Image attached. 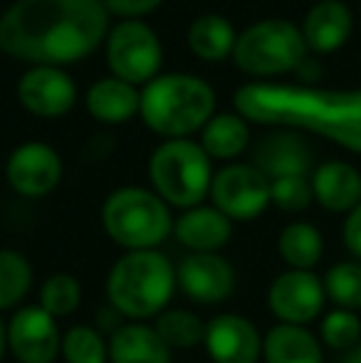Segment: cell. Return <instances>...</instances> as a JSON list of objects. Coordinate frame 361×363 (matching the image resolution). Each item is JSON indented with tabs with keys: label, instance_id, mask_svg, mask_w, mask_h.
<instances>
[{
	"label": "cell",
	"instance_id": "13",
	"mask_svg": "<svg viewBox=\"0 0 361 363\" xmlns=\"http://www.w3.org/2000/svg\"><path fill=\"white\" fill-rule=\"evenodd\" d=\"M176 287L196 304H223L235 291V269L218 252H191L176 267Z\"/></svg>",
	"mask_w": 361,
	"mask_h": 363
},
{
	"label": "cell",
	"instance_id": "3",
	"mask_svg": "<svg viewBox=\"0 0 361 363\" xmlns=\"http://www.w3.org/2000/svg\"><path fill=\"white\" fill-rule=\"evenodd\" d=\"M106 301L129 321L156 319L176 291V267L159 250L124 252L106 274Z\"/></svg>",
	"mask_w": 361,
	"mask_h": 363
},
{
	"label": "cell",
	"instance_id": "6",
	"mask_svg": "<svg viewBox=\"0 0 361 363\" xmlns=\"http://www.w3.org/2000/svg\"><path fill=\"white\" fill-rule=\"evenodd\" d=\"M213 158L193 139H169L149 158L151 191L169 208L188 211L211 196Z\"/></svg>",
	"mask_w": 361,
	"mask_h": 363
},
{
	"label": "cell",
	"instance_id": "31",
	"mask_svg": "<svg viewBox=\"0 0 361 363\" xmlns=\"http://www.w3.org/2000/svg\"><path fill=\"white\" fill-rule=\"evenodd\" d=\"M319 341L332 351H352L361 344V319L357 311L337 309L322 316L319 321Z\"/></svg>",
	"mask_w": 361,
	"mask_h": 363
},
{
	"label": "cell",
	"instance_id": "22",
	"mask_svg": "<svg viewBox=\"0 0 361 363\" xmlns=\"http://www.w3.org/2000/svg\"><path fill=\"white\" fill-rule=\"evenodd\" d=\"M262 359L265 363H324V349L307 326L274 324L262 336Z\"/></svg>",
	"mask_w": 361,
	"mask_h": 363
},
{
	"label": "cell",
	"instance_id": "4",
	"mask_svg": "<svg viewBox=\"0 0 361 363\" xmlns=\"http://www.w3.org/2000/svg\"><path fill=\"white\" fill-rule=\"evenodd\" d=\"M216 114V91L193 74H159L141 89L139 116L154 134L169 139H191Z\"/></svg>",
	"mask_w": 361,
	"mask_h": 363
},
{
	"label": "cell",
	"instance_id": "10",
	"mask_svg": "<svg viewBox=\"0 0 361 363\" xmlns=\"http://www.w3.org/2000/svg\"><path fill=\"white\" fill-rule=\"evenodd\" d=\"M324 304H327L324 282L314 272L287 269L277 274L267 289V306L279 324H312L322 316Z\"/></svg>",
	"mask_w": 361,
	"mask_h": 363
},
{
	"label": "cell",
	"instance_id": "2",
	"mask_svg": "<svg viewBox=\"0 0 361 363\" xmlns=\"http://www.w3.org/2000/svg\"><path fill=\"white\" fill-rule=\"evenodd\" d=\"M245 121L289 131H309L332 144L361 153V86L319 89L309 84L250 82L233 96Z\"/></svg>",
	"mask_w": 361,
	"mask_h": 363
},
{
	"label": "cell",
	"instance_id": "28",
	"mask_svg": "<svg viewBox=\"0 0 361 363\" xmlns=\"http://www.w3.org/2000/svg\"><path fill=\"white\" fill-rule=\"evenodd\" d=\"M82 304V287L79 279L70 272H55L40 284L38 291V306H43L50 316L65 319L72 316Z\"/></svg>",
	"mask_w": 361,
	"mask_h": 363
},
{
	"label": "cell",
	"instance_id": "7",
	"mask_svg": "<svg viewBox=\"0 0 361 363\" xmlns=\"http://www.w3.org/2000/svg\"><path fill=\"white\" fill-rule=\"evenodd\" d=\"M307 43L302 30L289 20H260L245 28L235 40L233 62L250 77H277L297 72L307 60Z\"/></svg>",
	"mask_w": 361,
	"mask_h": 363
},
{
	"label": "cell",
	"instance_id": "23",
	"mask_svg": "<svg viewBox=\"0 0 361 363\" xmlns=\"http://www.w3.org/2000/svg\"><path fill=\"white\" fill-rule=\"evenodd\" d=\"M188 48L203 62H223V60L233 57L235 50L238 33L228 18L218 13L198 15L191 25H188Z\"/></svg>",
	"mask_w": 361,
	"mask_h": 363
},
{
	"label": "cell",
	"instance_id": "24",
	"mask_svg": "<svg viewBox=\"0 0 361 363\" xmlns=\"http://www.w3.org/2000/svg\"><path fill=\"white\" fill-rule=\"evenodd\" d=\"M203 151L213 161H233L250 146V126L240 114H213L201 129Z\"/></svg>",
	"mask_w": 361,
	"mask_h": 363
},
{
	"label": "cell",
	"instance_id": "32",
	"mask_svg": "<svg viewBox=\"0 0 361 363\" xmlns=\"http://www.w3.org/2000/svg\"><path fill=\"white\" fill-rule=\"evenodd\" d=\"M270 201L282 213H304L314 203L312 183L304 176H289L270 181Z\"/></svg>",
	"mask_w": 361,
	"mask_h": 363
},
{
	"label": "cell",
	"instance_id": "14",
	"mask_svg": "<svg viewBox=\"0 0 361 363\" xmlns=\"http://www.w3.org/2000/svg\"><path fill=\"white\" fill-rule=\"evenodd\" d=\"M18 99L40 119H60L77 104V84L62 67H30L18 82Z\"/></svg>",
	"mask_w": 361,
	"mask_h": 363
},
{
	"label": "cell",
	"instance_id": "20",
	"mask_svg": "<svg viewBox=\"0 0 361 363\" xmlns=\"http://www.w3.org/2000/svg\"><path fill=\"white\" fill-rule=\"evenodd\" d=\"M171 356L169 344L144 321H126L109 336V363H171Z\"/></svg>",
	"mask_w": 361,
	"mask_h": 363
},
{
	"label": "cell",
	"instance_id": "33",
	"mask_svg": "<svg viewBox=\"0 0 361 363\" xmlns=\"http://www.w3.org/2000/svg\"><path fill=\"white\" fill-rule=\"evenodd\" d=\"M101 3L109 15H119L121 20H141V15H149L164 0H101Z\"/></svg>",
	"mask_w": 361,
	"mask_h": 363
},
{
	"label": "cell",
	"instance_id": "35",
	"mask_svg": "<svg viewBox=\"0 0 361 363\" xmlns=\"http://www.w3.org/2000/svg\"><path fill=\"white\" fill-rule=\"evenodd\" d=\"M5 351H8V329H5V321L0 319V361L5 359Z\"/></svg>",
	"mask_w": 361,
	"mask_h": 363
},
{
	"label": "cell",
	"instance_id": "21",
	"mask_svg": "<svg viewBox=\"0 0 361 363\" xmlns=\"http://www.w3.org/2000/svg\"><path fill=\"white\" fill-rule=\"evenodd\" d=\"M84 104H87L91 119L101 121V124H126L139 114L141 91L124 79L104 77L89 86Z\"/></svg>",
	"mask_w": 361,
	"mask_h": 363
},
{
	"label": "cell",
	"instance_id": "5",
	"mask_svg": "<svg viewBox=\"0 0 361 363\" xmlns=\"http://www.w3.org/2000/svg\"><path fill=\"white\" fill-rule=\"evenodd\" d=\"M171 208L154 191L141 186L116 188L101 206V225L109 240L126 252L159 250L169 235H174Z\"/></svg>",
	"mask_w": 361,
	"mask_h": 363
},
{
	"label": "cell",
	"instance_id": "36",
	"mask_svg": "<svg viewBox=\"0 0 361 363\" xmlns=\"http://www.w3.org/2000/svg\"><path fill=\"white\" fill-rule=\"evenodd\" d=\"M339 363H361V344L357 346V349L347 351V354H344V359Z\"/></svg>",
	"mask_w": 361,
	"mask_h": 363
},
{
	"label": "cell",
	"instance_id": "25",
	"mask_svg": "<svg viewBox=\"0 0 361 363\" xmlns=\"http://www.w3.org/2000/svg\"><path fill=\"white\" fill-rule=\"evenodd\" d=\"M277 252L289 269L314 272V267L322 262L324 238L317 225L297 220V223H289L282 228L277 238Z\"/></svg>",
	"mask_w": 361,
	"mask_h": 363
},
{
	"label": "cell",
	"instance_id": "19",
	"mask_svg": "<svg viewBox=\"0 0 361 363\" xmlns=\"http://www.w3.org/2000/svg\"><path fill=\"white\" fill-rule=\"evenodd\" d=\"M354 30V15L342 0H319L312 5L302 23V38L307 50L317 55H329L339 50Z\"/></svg>",
	"mask_w": 361,
	"mask_h": 363
},
{
	"label": "cell",
	"instance_id": "27",
	"mask_svg": "<svg viewBox=\"0 0 361 363\" xmlns=\"http://www.w3.org/2000/svg\"><path fill=\"white\" fill-rule=\"evenodd\" d=\"M154 329L171 351L193 349L203 344V336H206V324L201 321V316L193 314L191 309H171V306L156 316Z\"/></svg>",
	"mask_w": 361,
	"mask_h": 363
},
{
	"label": "cell",
	"instance_id": "17",
	"mask_svg": "<svg viewBox=\"0 0 361 363\" xmlns=\"http://www.w3.org/2000/svg\"><path fill=\"white\" fill-rule=\"evenodd\" d=\"M174 235L183 247L196 255L221 252L233 238V220L213 206H196L176 218Z\"/></svg>",
	"mask_w": 361,
	"mask_h": 363
},
{
	"label": "cell",
	"instance_id": "16",
	"mask_svg": "<svg viewBox=\"0 0 361 363\" xmlns=\"http://www.w3.org/2000/svg\"><path fill=\"white\" fill-rule=\"evenodd\" d=\"M252 166L267 176L270 181L289 176H304L312 173V151L307 141L289 129L270 134L255 146Z\"/></svg>",
	"mask_w": 361,
	"mask_h": 363
},
{
	"label": "cell",
	"instance_id": "29",
	"mask_svg": "<svg viewBox=\"0 0 361 363\" xmlns=\"http://www.w3.org/2000/svg\"><path fill=\"white\" fill-rule=\"evenodd\" d=\"M324 294L337 309L359 311L361 309V262H337L324 272Z\"/></svg>",
	"mask_w": 361,
	"mask_h": 363
},
{
	"label": "cell",
	"instance_id": "8",
	"mask_svg": "<svg viewBox=\"0 0 361 363\" xmlns=\"http://www.w3.org/2000/svg\"><path fill=\"white\" fill-rule=\"evenodd\" d=\"M104 50L111 77L134 86L156 79L164 62L159 35L144 20H119L106 35Z\"/></svg>",
	"mask_w": 361,
	"mask_h": 363
},
{
	"label": "cell",
	"instance_id": "12",
	"mask_svg": "<svg viewBox=\"0 0 361 363\" xmlns=\"http://www.w3.org/2000/svg\"><path fill=\"white\" fill-rule=\"evenodd\" d=\"M5 178L23 198H45L62 181V158L50 144L28 141L8 156Z\"/></svg>",
	"mask_w": 361,
	"mask_h": 363
},
{
	"label": "cell",
	"instance_id": "30",
	"mask_svg": "<svg viewBox=\"0 0 361 363\" xmlns=\"http://www.w3.org/2000/svg\"><path fill=\"white\" fill-rule=\"evenodd\" d=\"M60 356L65 363H109V339L94 326H70L62 334Z\"/></svg>",
	"mask_w": 361,
	"mask_h": 363
},
{
	"label": "cell",
	"instance_id": "18",
	"mask_svg": "<svg viewBox=\"0 0 361 363\" xmlns=\"http://www.w3.org/2000/svg\"><path fill=\"white\" fill-rule=\"evenodd\" d=\"M314 203L329 213H352L361 203V173L347 161H327L312 171Z\"/></svg>",
	"mask_w": 361,
	"mask_h": 363
},
{
	"label": "cell",
	"instance_id": "9",
	"mask_svg": "<svg viewBox=\"0 0 361 363\" xmlns=\"http://www.w3.org/2000/svg\"><path fill=\"white\" fill-rule=\"evenodd\" d=\"M211 201L233 223L255 220L272 206L270 178L252 163H228L213 176Z\"/></svg>",
	"mask_w": 361,
	"mask_h": 363
},
{
	"label": "cell",
	"instance_id": "11",
	"mask_svg": "<svg viewBox=\"0 0 361 363\" xmlns=\"http://www.w3.org/2000/svg\"><path fill=\"white\" fill-rule=\"evenodd\" d=\"M8 329V351L18 363H55L62 349L57 319L50 316L43 306L28 304L20 306L10 321Z\"/></svg>",
	"mask_w": 361,
	"mask_h": 363
},
{
	"label": "cell",
	"instance_id": "1",
	"mask_svg": "<svg viewBox=\"0 0 361 363\" xmlns=\"http://www.w3.org/2000/svg\"><path fill=\"white\" fill-rule=\"evenodd\" d=\"M101 0H15L0 15V52L33 67L87 60L109 35Z\"/></svg>",
	"mask_w": 361,
	"mask_h": 363
},
{
	"label": "cell",
	"instance_id": "34",
	"mask_svg": "<svg viewBox=\"0 0 361 363\" xmlns=\"http://www.w3.org/2000/svg\"><path fill=\"white\" fill-rule=\"evenodd\" d=\"M342 240H344V247L354 255V259L361 262V203L344 218Z\"/></svg>",
	"mask_w": 361,
	"mask_h": 363
},
{
	"label": "cell",
	"instance_id": "15",
	"mask_svg": "<svg viewBox=\"0 0 361 363\" xmlns=\"http://www.w3.org/2000/svg\"><path fill=\"white\" fill-rule=\"evenodd\" d=\"M213 363H257L262 359V336L243 314H218L206 324L203 336Z\"/></svg>",
	"mask_w": 361,
	"mask_h": 363
},
{
	"label": "cell",
	"instance_id": "26",
	"mask_svg": "<svg viewBox=\"0 0 361 363\" xmlns=\"http://www.w3.org/2000/svg\"><path fill=\"white\" fill-rule=\"evenodd\" d=\"M33 289V264L18 250H0V311L13 309Z\"/></svg>",
	"mask_w": 361,
	"mask_h": 363
}]
</instances>
